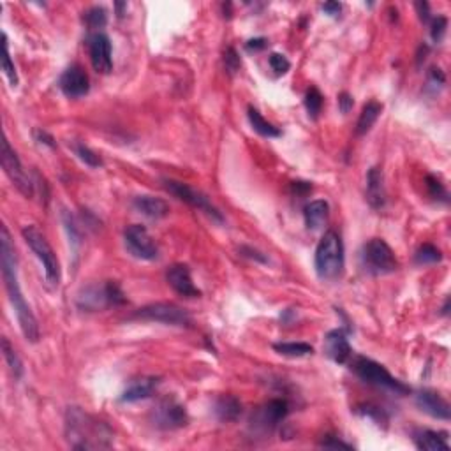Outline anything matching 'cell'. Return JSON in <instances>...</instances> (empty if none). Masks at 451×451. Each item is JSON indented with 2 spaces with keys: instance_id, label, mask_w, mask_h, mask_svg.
<instances>
[{
  "instance_id": "1",
  "label": "cell",
  "mask_w": 451,
  "mask_h": 451,
  "mask_svg": "<svg viewBox=\"0 0 451 451\" xmlns=\"http://www.w3.org/2000/svg\"><path fill=\"white\" fill-rule=\"evenodd\" d=\"M0 259H2V275H4L6 289H8L9 302L18 318L20 328H22L23 337L27 341L36 344L39 341V325L34 316L32 309L27 304L25 296H23L22 288L18 281V259H16L15 245H13L11 237L6 226H2V237H0Z\"/></svg>"
},
{
  "instance_id": "2",
  "label": "cell",
  "mask_w": 451,
  "mask_h": 451,
  "mask_svg": "<svg viewBox=\"0 0 451 451\" xmlns=\"http://www.w3.org/2000/svg\"><path fill=\"white\" fill-rule=\"evenodd\" d=\"M66 439L74 450H106L113 446V430L80 407L66 413Z\"/></svg>"
},
{
  "instance_id": "3",
  "label": "cell",
  "mask_w": 451,
  "mask_h": 451,
  "mask_svg": "<svg viewBox=\"0 0 451 451\" xmlns=\"http://www.w3.org/2000/svg\"><path fill=\"white\" fill-rule=\"evenodd\" d=\"M316 272L323 281H335L344 272V244L341 235L326 231L316 249Z\"/></svg>"
},
{
  "instance_id": "4",
  "label": "cell",
  "mask_w": 451,
  "mask_h": 451,
  "mask_svg": "<svg viewBox=\"0 0 451 451\" xmlns=\"http://www.w3.org/2000/svg\"><path fill=\"white\" fill-rule=\"evenodd\" d=\"M76 304L82 311L96 312L108 307H119L126 304V295L117 282L108 281L104 284H90L78 293Z\"/></svg>"
},
{
  "instance_id": "5",
  "label": "cell",
  "mask_w": 451,
  "mask_h": 451,
  "mask_svg": "<svg viewBox=\"0 0 451 451\" xmlns=\"http://www.w3.org/2000/svg\"><path fill=\"white\" fill-rule=\"evenodd\" d=\"M22 235L23 240L27 242V245L36 254V258L41 261L48 284L57 288L60 284V279H62V270H60V261L57 258L55 251L52 249V245H50V242L46 240L45 235L37 230L36 226H25Z\"/></svg>"
},
{
  "instance_id": "6",
  "label": "cell",
  "mask_w": 451,
  "mask_h": 451,
  "mask_svg": "<svg viewBox=\"0 0 451 451\" xmlns=\"http://www.w3.org/2000/svg\"><path fill=\"white\" fill-rule=\"evenodd\" d=\"M360 263L363 270L370 275H390L399 268L395 252L381 238H372L363 245Z\"/></svg>"
},
{
  "instance_id": "7",
  "label": "cell",
  "mask_w": 451,
  "mask_h": 451,
  "mask_svg": "<svg viewBox=\"0 0 451 451\" xmlns=\"http://www.w3.org/2000/svg\"><path fill=\"white\" fill-rule=\"evenodd\" d=\"M349 365H351L353 372H355L362 381L369 383V385L390 390V392L397 393V395H407V393L411 392L404 383H400L399 379L393 378L385 367L379 365V363L374 362V360L365 358V356H355Z\"/></svg>"
},
{
  "instance_id": "8",
  "label": "cell",
  "mask_w": 451,
  "mask_h": 451,
  "mask_svg": "<svg viewBox=\"0 0 451 451\" xmlns=\"http://www.w3.org/2000/svg\"><path fill=\"white\" fill-rule=\"evenodd\" d=\"M134 318L143 319V321H156L164 323V325L171 326H191L193 325V318L189 312L184 311L178 305L170 304V302H157V304L145 305V307L138 309L134 312Z\"/></svg>"
},
{
  "instance_id": "9",
  "label": "cell",
  "mask_w": 451,
  "mask_h": 451,
  "mask_svg": "<svg viewBox=\"0 0 451 451\" xmlns=\"http://www.w3.org/2000/svg\"><path fill=\"white\" fill-rule=\"evenodd\" d=\"M164 187H166L168 193L173 194L175 198H178V200L184 201V203L191 205V207L198 208V210L205 212V214H207L208 217L214 219V221L224 222L222 214L214 207V205H212V201L208 200L207 194L193 189V187H189V185L184 184V182H177V180H164Z\"/></svg>"
},
{
  "instance_id": "10",
  "label": "cell",
  "mask_w": 451,
  "mask_h": 451,
  "mask_svg": "<svg viewBox=\"0 0 451 451\" xmlns=\"http://www.w3.org/2000/svg\"><path fill=\"white\" fill-rule=\"evenodd\" d=\"M124 240H126V247L134 258L143 259V261H154L159 256V247H157L156 240L150 237L148 230L141 224H131L127 226V230L124 231Z\"/></svg>"
},
{
  "instance_id": "11",
  "label": "cell",
  "mask_w": 451,
  "mask_h": 451,
  "mask_svg": "<svg viewBox=\"0 0 451 451\" xmlns=\"http://www.w3.org/2000/svg\"><path fill=\"white\" fill-rule=\"evenodd\" d=\"M152 422L161 430H177L189 423L185 407L173 397L163 399L152 411Z\"/></svg>"
},
{
  "instance_id": "12",
  "label": "cell",
  "mask_w": 451,
  "mask_h": 451,
  "mask_svg": "<svg viewBox=\"0 0 451 451\" xmlns=\"http://www.w3.org/2000/svg\"><path fill=\"white\" fill-rule=\"evenodd\" d=\"M2 166H4L6 175L11 178L13 184L16 185V189L23 194V196L30 198L34 194V184L29 178V175L23 170L22 163H20L18 156L11 148L8 140L2 141Z\"/></svg>"
},
{
  "instance_id": "13",
  "label": "cell",
  "mask_w": 451,
  "mask_h": 451,
  "mask_svg": "<svg viewBox=\"0 0 451 451\" xmlns=\"http://www.w3.org/2000/svg\"><path fill=\"white\" fill-rule=\"evenodd\" d=\"M110 37L103 32H96L89 37V53L94 69L101 74H110L113 69Z\"/></svg>"
},
{
  "instance_id": "14",
  "label": "cell",
  "mask_w": 451,
  "mask_h": 451,
  "mask_svg": "<svg viewBox=\"0 0 451 451\" xmlns=\"http://www.w3.org/2000/svg\"><path fill=\"white\" fill-rule=\"evenodd\" d=\"M60 90L66 94L71 99H80L85 97L90 90V80L87 76V73L83 71V67L80 66H71L64 71V74L60 76Z\"/></svg>"
},
{
  "instance_id": "15",
  "label": "cell",
  "mask_w": 451,
  "mask_h": 451,
  "mask_svg": "<svg viewBox=\"0 0 451 451\" xmlns=\"http://www.w3.org/2000/svg\"><path fill=\"white\" fill-rule=\"evenodd\" d=\"M289 406L284 399H274L256 413L254 427L261 430H274L288 416Z\"/></svg>"
},
{
  "instance_id": "16",
  "label": "cell",
  "mask_w": 451,
  "mask_h": 451,
  "mask_svg": "<svg viewBox=\"0 0 451 451\" xmlns=\"http://www.w3.org/2000/svg\"><path fill=\"white\" fill-rule=\"evenodd\" d=\"M166 281L178 295L185 296V298H198L201 295L200 289L194 286L193 275L187 265H173L170 270L166 272Z\"/></svg>"
},
{
  "instance_id": "17",
  "label": "cell",
  "mask_w": 451,
  "mask_h": 451,
  "mask_svg": "<svg viewBox=\"0 0 451 451\" xmlns=\"http://www.w3.org/2000/svg\"><path fill=\"white\" fill-rule=\"evenodd\" d=\"M416 406H418L423 413L432 416V418L444 420V422H448V420L451 418L450 404H448L439 393L432 392V390H423V392H420L418 395H416Z\"/></svg>"
},
{
  "instance_id": "18",
  "label": "cell",
  "mask_w": 451,
  "mask_h": 451,
  "mask_svg": "<svg viewBox=\"0 0 451 451\" xmlns=\"http://www.w3.org/2000/svg\"><path fill=\"white\" fill-rule=\"evenodd\" d=\"M325 353L335 363H348L353 356L351 344L344 330H332L325 339Z\"/></svg>"
},
{
  "instance_id": "19",
  "label": "cell",
  "mask_w": 451,
  "mask_h": 451,
  "mask_svg": "<svg viewBox=\"0 0 451 451\" xmlns=\"http://www.w3.org/2000/svg\"><path fill=\"white\" fill-rule=\"evenodd\" d=\"M367 200L374 208H383L386 203L385 177L379 168H370L367 175Z\"/></svg>"
},
{
  "instance_id": "20",
  "label": "cell",
  "mask_w": 451,
  "mask_h": 451,
  "mask_svg": "<svg viewBox=\"0 0 451 451\" xmlns=\"http://www.w3.org/2000/svg\"><path fill=\"white\" fill-rule=\"evenodd\" d=\"M159 378H141L138 381H133L129 388L122 393L120 400L122 402H138V400H145L152 395L159 386Z\"/></svg>"
},
{
  "instance_id": "21",
  "label": "cell",
  "mask_w": 451,
  "mask_h": 451,
  "mask_svg": "<svg viewBox=\"0 0 451 451\" xmlns=\"http://www.w3.org/2000/svg\"><path fill=\"white\" fill-rule=\"evenodd\" d=\"M133 205L140 214L150 219H163L170 214V205L156 196H136Z\"/></svg>"
},
{
  "instance_id": "22",
  "label": "cell",
  "mask_w": 451,
  "mask_h": 451,
  "mask_svg": "<svg viewBox=\"0 0 451 451\" xmlns=\"http://www.w3.org/2000/svg\"><path fill=\"white\" fill-rule=\"evenodd\" d=\"M305 224H307L309 230L319 231L323 230L328 222L330 217V205L326 203L325 200H316L311 201V203L305 207L304 210Z\"/></svg>"
},
{
  "instance_id": "23",
  "label": "cell",
  "mask_w": 451,
  "mask_h": 451,
  "mask_svg": "<svg viewBox=\"0 0 451 451\" xmlns=\"http://www.w3.org/2000/svg\"><path fill=\"white\" fill-rule=\"evenodd\" d=\"M415 443L423 451L450 450L446 434L436 432V430H420V432L415 434Z\"/></svg>"
},
{
  "instance_id": "24",
  "label": "cell",
  "mask_w": 451,
  "mask_h": 451,
  "mask_svg": "<svg viewBox=\"0 0 451 451\" xmlns=\"http://www.w3.org/2000/svg\"><path fill=\"white\" fill-rule=\"evenodd\" d=\"M215 416H217L221 422H237L238 416L242 415V404L237 397L233 395H222L219 397L217 402H215Z\"/></svg>"
},
{
  "instance_id": "25",
  "label": "cell",
  "mask_w": 451,
  "mask_h": 451,
  "mask_svg": "<svg viewBox=\"0 0 451 451\" xmlns=\"http://www.w3.org/2000/svg\"><path fill=\"white\" fill-rule=\"evenodd\" d=\"M381 111H383L381 103H378V101H369V103L363 106L358 122H356V134H358V136H363V134L369 133V131L372 129L374 124L378 122Z\"/></svg>"
},
{
  "instance_id": "26",
  "label": "cell",
  "mask_w": 451,
  "mask_h": 451,
  "mask_svg": "<svg viewBox=\"0 0 451 451\" xmlns=\"http://www.w3.org/2000/svg\"><path fill=\"white\" fill-rule=\"evenodd\" d=\"M249 122H251L252 129L256 131V133H259L261 136L265 138H279L281 136V131H279V127H275L274 124H270L268 120L263 119V115L259 113L256 108H249Z\"/></svg>"
},
{
  "instance_id": "27",
  "label": "cell",
  "mask_w": 451,
  "mask_h": 451,
  "mask_svg": "<svg viewBox=\"0 0 451 451\" xmlns=\"http://www.w3.org/2000/svg\"><path fill=\"white\" fill-rule=\"evenodd\" d=\"M274 349L282 356H289V358H304L314 353L311 344L307 342H277L274 344Z\"/></svg>"
},
{
  "instance_id": "28",
  "label": "cell",
  "mask_w": 451,
  "mask_h": 451,
  "mask_svg": "<svg viewBox=\"0 0 451 451\" xmlns=\"http://www.w3.org/2000/svg\"><path fill=\"white\" fill-rule=\"evenodd\" d=\"M2 351H4V358H6V362H8L9 370L13 372V376H15L16 379H22L23 363H22V360H20V356L16 355L15 348L9 344L8 339H2Z\"/></svg>"
},
{
  "instance_id": "29",
  "label": "cell",
  "mask_w": 451,
  "mask_h": 451,
  "mask_svg": "<svg viewBox=\"0 0 451 451\" xmlns=\"http://www.w3.org/2000/svg\"><path fill=\"white\" fill-rule=\"evenodd\" d=\"M415 259L418 265H423V267H425V265H436V263H439L441 259H443V254H441V251L436 247V245L423 244L422 247L416 251Z\"/></svg>"
},
{
  "instance_id": "30",
  "label": "cell",
  "mask_w": 451,
  "mask_h": 451,
  "mask_svg": "<svg viewBox=\"0 0 451 451\" xmlns=\"http://www.w3.org/2000/svg\"><path fill=\"white\" fill-rule=\"evenodd\" d=\"M305 108L309 111V117L316 120L323 110V96L316 87H312L307 94H305Z\"/></svg>"
},
{
  "instance_id": "31",
  "label": "cell",
  "mask_w": 451,
  "mask_h": 451,
  "mask_svg": "<svg viewBox=\"0 0 451 451\" xmlns=\"http://www.w3.org/2000/svg\"><path fill=\"white\" fill-rule=\"evenodd\" d=\"M108 22V11L103 6H96V8L89 9L85 13V23L90 29H103Z\"/></svg>"
},
{
  "instance_id": "32",
  "label": "cell",
  "mask_w": 451,
  "mask_h": 451,
  "mask_svg": "<svg viewBox=\"0 0 451 451\" xmlns=\"http://www.w3.org/2000/svg\"><path fill=\"white\" fill-rule=\"evenodd\" d=\"M4 37V57H2V69H4L6 76H8L9 83H11L13 87L18 85V74H16V67L15 64L11 62V53H9V43H8V36H2Z\"/></svg>"
},
{
  "instance_id": "33",
  "label": "cell",
  "mask_w": 451,
  "mask_h": 451,
  "mask_svg": "<svg viewBox=\"0 0 451 451\" xmlns=\"http://www.w3.org/2000/svg\"><path fill=\"white\" fill-rule=\"evenodd\" d=\"M73 148H74V152H76V156H78L80 159L87 164V166H90V168L103 166V161H101V157L97 156L96 152H92L89 147H85V145H82V143H74Z\"/></svg>"
},
{
  "instance_id": "34",
  "label": "cell",
  "mask_w": 451,
  "mask_h": 451,
  "mask_svg": "<svg viewBox=\"0 0 451 451\" xmlns=\"http://www.w3.org/2000/svg\"><path fill=\"white\" fill-rule=\"evenodd\" d=\"M425 182H427V189H429L430 196H432L434 200L448 201V191L439 178H436L434 175H429Z\"/></svg>"
},
{
  "instance_id": "35",
  "label": "cell",
  "mask_w": 451,
  "mask_h": 451,
  "mask_svg": "<svg viewBox=\"0 0 451 451\" xmlns=\"http://www.w3.org/2000/svg\"><path fill=\"white\" fill-rule=\"evenodd\" d=\"M268 62H270V67L275 71V74H279V76L288 73L289 67H291V62H289L284 55H281V53H272Z\"/></svg>"
},
{
  "instance_id": "36",
  "label": "cell",
  "mask_w": 451,
  "mask_h": 451,
  "mask_svg": "<svg viewBox=\"0 0 451 451\" xmlns=\"http://www.w3.org/2000/svg\"><path fill=\"white\" fill-rule=\"evenodd\" d=\"M224 66L226 69L230 71L231 74L237 73L238 69H240L242 62H240V57H238V53L235 52V48H228L224 53Z\"/></svg>"
},
{
  "instance_id": "37",
  "label": "cell",
  "mask_w": 451,
  "mask_h": 451,
  "mask_svg": "<svg viewBox=\"0 0 451 451\" xmlns=\"http://www.w3.org/2000/svg\"><path fill=\"white\" fill-rule=\"evenodd\" d=\"M446 27H448V20L444 18V16H437V18L434 20V22H432V30H430L434 41L439 43L441 39H443L444 34H446Z\"/></svg>"
},
{
  "instance_id": "38",
  "label": "cell",
  "mask_w": 451,
  "mask_h": 451,
  "mask_svg": "<svg viewBox=\"0 0 451 451\" xmlns=\"http://www.w3.org/2000/svg\"><path fill=\"white\" fill-rule=\"evenodd\" d=\"M321 448H330V450H353L351 444L344 443L341 439H335V437L328 436L325 441H321Z\"/></svg>"
},
{
  "instance_id": "39",
  "label": "cell",
  "mask_w": 451,
  "mask_h": 451,
  "mask_svg": "<svg viewBox=\"0 0 451 451\" xmlns=\"http://www.w3.org/2000/svg\"><path fill=\"white\" fill-rule=\"evenodd\" d=\"M353 104H355V101H353V97L349 96L348 92H342L341 96H339V110H341L344 115L353 110Z\"/></svg>"
},
{
  "instance_id": "40",
  "label": "cell",
  "mask_w": 451,
  "mask_h": 451,
  "mask_svg": "<svg viewBox=\"0 0 451 451\" xmlns=\"http://www.w3.org/2000/svg\"><path fill=\"white\" fill-rule=\"evenodd\" d=\"M268 41L265 39V37H256V39H251V41L245 45V48L249 50V52H261V50L267 48Z\"/></svg>"
},
{
  "instance_id": "41",
  "label": "cell",
  "mask_w": 451,
  "mask_h": 451,
  "mask_svg": "<svg viewBox=\"0 0 451 451\" xmlns=\"http://www.w3.org/2000/svg\"><path fill=\"white\" fill-rule=\"evenodd\" d=\"M36 140L39 141V143L46 145V147H52L55 148V140H53V136H50L46 131H36Z\"/></svg>"
},
{
  "instance_id": "42",
  "label": "cell",
  "mask_w": 451,
  "mask_h": 451,
  "mask_svg": "<svg viewBox=\"0 0 451 451\" xmlns=\"http://www.w3.org/2000/svg\"><path fill=\"white\" fill-rule=\"evenodd\" d=\"M323 11L328 13L330 16H339L342 11V4L341 2H326L323 4Z\"/></svg>"
},
{
  "instance_id": "43",
  "label": "cell",
  "mask_w": 451,
  "mask_h": 451,
  "mask_svg": "<svg viewBox=\"0 0 451 451\" xmlns=\"http://www.w3.org/2000/svg\"><path fill=\"white\" fill-rule=\"evenodd\" d=\"M311 189L312 185L307 184V182H295V184H293V191L298 194H307Z\"/></svg>"
},
{
  "instance_id": "44",
  "label": "cell",
  "mask_w": 451,
  "mask_h": 451,
  "mask_svg": "<svg viewBox=\"0 0 451 451\" xmlns=\"http://www.w3.org/2000/svg\"><path fill=\"white\" fill-rule=\"evenodd\" d=\"M242 252H249V254H245V256H249V258H254V259H258V261L267 263V258H265V256H261V252H258V251H252V249H249V247H242Z\"/></svg>"
},
{
  "instance_id": "45",
  "label": "cell",
  "mask_w": 451,
  "mask_h": 451,
  "mask_svg": "<svg viewBox=\"0 0 451 451\" xmlns=\"http://www.w3.org/2000/svg\"><path fill=\"white\" fill-rule=\"evenodd\" d=\"M416 8L420 9V18L423 22H429V4L427 2H420V4H416Z\"/></svg>"
},
{
  "instance_id": "46",
  "label": "cell",
  "mask_w": 451,
  "mask_h": 451,
  "mask_svg": "<svg viewBox=\"0 0 451 451\" xmlns=\"http://www.w3.org/2000/svg\"><path fill=\"white\" fill-rule=\"evenodd\" d=\"M115 8H117V11H119V16H124V9H127V4L126 2H122V4H115Z\"/></svg>"
}]
</instances>
